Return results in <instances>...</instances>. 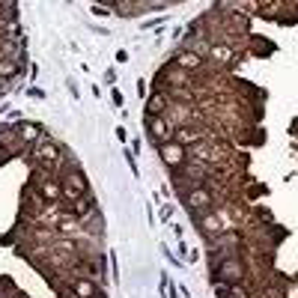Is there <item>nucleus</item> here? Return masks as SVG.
I'll list each match as a JSON object with an SVG mask.
<instances>
[{
    "label": "nucleus",
    "instance_id": "f257e3e1",
    "mask_svg": "<svg viewBox=\"0 0 298 298\" xmlns=\"http://www.w3.org/2000/svg\"><path fill=\"white\" fill-rule=\"evenodd\" d=\"M248 280V263L242 256H230L212 266V283H245Z\"/></svg>",
    "mask_w": 298,
    "mask_h": 298
},
{
    "label": "nucleus",
    "instance_id": "f03ea898",
    "mask_svg": "<svg viewBox=\"0 0 298 298\" xmlns=\"http://www.w3.org/2000/svg\"><path fill=\"white\" fill-rule=\"evenodd\" d=\"M60 155H63V149L45 134L42 140H36L33 143V149L27 152V158L36 164V167H42V170H57V164H60Z\"/></svg>",
    "mask_w": 298,
    "mask_h": 298
},
{
    "label": "nucleus",
    "instance_id": "7ed1b4c3",
    "mask_svg": "<svg viewBox=\"0 0 298 298\" xmlns=\"http://www.w3.org/2000/svg\"><path fill=\"white\" fill-rule=\"evenodd\" d=\"M57 179L63 185V200L69 197H87L90 194V182L81 173V167H72V170H57Z\"/></svg>",
    "mask_w": 298,
    "mask_h": 298
},
{
    "label": "nucleus",
    "instance_id": "20e7f679",
    "mask_svg": "<svg viewBox=\"0 0 298 298\" xmlns=\"http://www.w3.org/2000/svg\"><path fill=\"white\" fill-rule=\"evenodd\" d=\"M182 200H185V206L191 209V215H200V212H209V209L218 206L215 194L206 188V185H197V188H191L188 194H182Z\"/></svg>",
    "mask_w": 298,
    "mask_h": 298
},
{
    "label": "nucleus",
    "instance_id": "39448f33",
    "mask_svg": "<svg viewBox=\"0 0 298 298\" xmlns=\"http://www.w3.org/2000/svg\"><path fill=\"white\" fill-rule=\"evenodd\" d=\"M194 221H197V230H200L206 239H215V236H221V233H227V227H224V221H221V215H218L215 209L194 215Z\"/></svg>",
    "mask_w": 298,
    "mask_h": 298
},
{
    "label": "nucleus",
    "instance_id": "423d86ee",
    "mask_svg": "<svg viewBox=\"0 0 298 298\" xmlns=\"http://www.w3.org/2000/svg\"><path fill=\"white\" fill-rule=\"evenodd\" d=\"M158 152H161V161H164L170 170H176V167H182L185 161H188V155H185V146L176 143V140L161 143V146H158Z\"/></svg>",
    "mask_w": 298,
    "mask_h": 298
},
{
    "label": "nucleus",
    "instance_id": "0eeeda50",
    "mask_svg": "<svg viewBox=\"0 0 298 298\" xmlns=\"http://www.w3.org/2000/svg\"><path fill=\"white\" fill-rule=\"evenodd\" d=\"M173 125H170V120L167 117H149V137H152L158 146L161 143H167V140H173Z\"/></svg>",
    "mask_w": 298,
    "mask_h": 298
},
{
    "label": "nucleus",
    "instance_id": "6e6552de",
    "mask_svg": "<svg viewBox=\"0 0 298 298\" xmlns=\"http://www.w3.org/2000/svg\"><path fill=\"white\" fill-rule=\"evenodd\" d=\"M173 63H176L179 69H185V72L197 74V72H203V69H206V63H209V60H206V57H200V54H194V51H185V48H182V51L173 57Z\"/></svg>",
    "mask_w": 298,
    "mask_h": 298
},
{
    "label": "nucleus",
    "instance_id": "1a4fd4ad",
    "mask_svg": "<svg viewBox=\"0 0 298 298\" xmlns=\"http://www.w3.org/2000/svg\"><path fill=\"white\" fill-rule=\"evenodd\" d=\"M218 298H250L253 289L248 283H215Z\"/></svg>",
    "mask_w": 298,
    "mask_h": 298
},
{
    "label": "nucleus",
    "instance_id": "9d476101",
    "mask_svg": "<svg viewBox=\"0 0 298 298\" xmlns=\"http://www.w3.org/2000/svg\"><path fill=\"white\" fill-rule=\"evenodd\" d=\"M15 128H18V137H21L24 146H33L36 140H42V137H45V128H42V125H36V123H21V125H15Z\"/></svg>",
    "mask_w": 298,
    "mask_h": 298
},
{
    "label": "nucleus",
    "instance_id": "9b49d317",
    "mask_svg": "<svg viewBox=\"0 0 298 298\" xmlns=\"http://www.w3.org/2000/svg\"><path fill=\"white\" fill-rule=\"evenodd\" d=\"M167 104H170V96H167L164 90H155L152 96H149V104H146V110H149V117H164V110H167Z\"/></svg>",
    "mask_w": 298,
    "mask_h": 298
},
{
    "label": "nucleus",
    "instance_id": "f8f14e48",
    "mask_svg": "<svg viewBox=\"0 0 298 298\" xmlns=\"http://www.w3.org/2000/svg\"><path fill=\"white\" fill-rule=\"evenodd\" d=\"M18 69H21V66H18V60H6V57H0V78H3V81H6V78H12V74H18Z\"/></svg>",
    "mask_w": 298,
    "mask_h": 298
},
{
    "label": "nucleus",
    "instance_id": "ddd939ff",
    "mask_svg": "<svg viewBox=\"0 0 298 298\" xmlns=\"http://www.w3.org/2000/svg\"><path fill=\"white\" fill-rule=\"evenodd\" d=\"M283 298H298V280H295V277L286 280V286H283Z\"/></svg>",
    "mask_w": 298,
    "mask_h": 298
}]
</instances>
